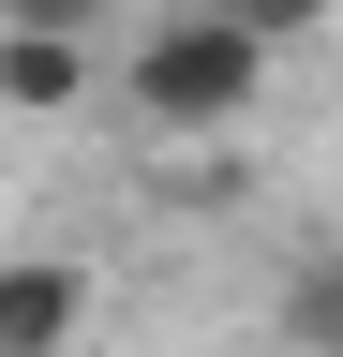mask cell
Listing matches in <instances>:
<instances>
[{
	"label": "cell",
	"mask_w": 343,
	"mask_h": 357,
	"mask_svg": "<svg viewBox=\"0 0 343 357\" xmlns=\"http://www.w3.org/2000/svg\"><path fill=\"white\" fill-rule=\"evenodd\" d=\"M90 75H105V45H75V30H0V105H15V119H75Z\"/></svg>",
	"instance_id": "3957f363"
},
{
	"label": "cell",
	"mask_w": 343,
	"mask_h": 357,
	"mask_svg": "<svg viewBox=\"0 0 343 357\" xmlns=\"http://www.w3.org/2000/svg\"><path fill=\"white\" fill-rule=\"evenodd\" d=\"M269 342H284V357H343V238H298V253H284Z\"/></svg>",
	"instance_id": "277c9868"
},
{
	"label": "cell",
	"mask_w": 343,
	"mask_h": 357,
	"mask_svg": "<svg viewBox=\"0 0 343 357\" xmlns=\"http://www.w3.org/2000/svg\"><path fill=\"white\" fill-rule=\"evenodd\" d=\"M149 208H180V223H224V208H254V164H239V134H224V149H180V164L149 178Z\"/></svg>",
	"instance_id": "5b68a950"
},
{
	"label": "cell",
	"mask_w": 343,
	"mask_h": 357,
	"mask_svg": "<svg viewBox=\"0 0 343 357\" xmlns=\"http://www.w3.org/2000/svg\"><path fill=\"white\" fill-rule=\"evenodd\" d=\"M224 15H239L254 45H269V60H284V45H314V30L343 15V0H224Z\"/></svg>",
	"instance_id": "8992f818"
},
{
	"label": "cell",
	"mask_w": 343,
	"mask_h": 357,
	"mask_svg": "<svg viewBox=\"0 0 343 357\" xmlns=\"http://www.w3.org/2000/svg\"><path fill=\"white\" fill-rule=\"evenodd\" d=\"M119 105L149 134H180V149H224V134L269 105V45H254L224 0H180V15H149L119 45Z\"/></svg>",
	"instance_id": "6da1fadb"
},
{
	"label": "cell",
	"mask_w": 343,
	"mask_h": 357,
	"mask_svg": "<svg viewBox=\"0 0 343 357\" xmlns=\"http://www.w3.org/2000/svg\"><path fill=\"white\" fill-rule=\"evenodd\" d=\"M0 30H75V45H105V0H0Z\"/></svg>",
	"instance_id": "52a82bcc"
},
{
	"label": "cell",
	"mask_w": 343,
	"mask_h": 357,
	"mask_svg": "<svg viewBox=\"0 0 343 357\" xmlns=\"http://www.w3.org/2000/svg\"><path fill=\"white\" fill-rule=\"evenodd\" d=\"M0 357H90V268L75 253H0Z\"/></svg>",
	"instance_id": "7a4b0ae2"
}]
</instances>
